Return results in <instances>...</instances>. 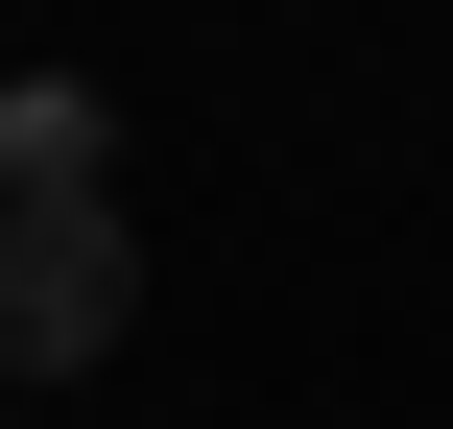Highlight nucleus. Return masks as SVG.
<instances>
[{
    "label": "nucleus",
    "instance_id": "nucleus-1",
    "mask_svg": "<svg viewBox=\"0 0 453 429\" xmlns=\"http://www.w3.org/2000/svg\"><path fill=\"white\" fill-rule=\"evenodd\" d=\"M143 310V239L119 191H0V382H96Z\"/></svg>",
    "mask_w": 453,
    "mask_h": 429
},
{
    "label": "nucleus",
    "instance_id": "nucleus-2",
    "mask_svg": "<svg viewBox=\"0 0 453 429\" xmlns=\"http://www.w3.org/2000/svg\"><path fill=\"white\" fill-rule=\"evenodd\" d=\"M0 191H96V72H24L0 96Z\"/></svg>",
    "mask_w": 453,
    "mask_h": 429
}]
</instances>
